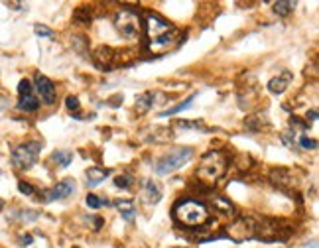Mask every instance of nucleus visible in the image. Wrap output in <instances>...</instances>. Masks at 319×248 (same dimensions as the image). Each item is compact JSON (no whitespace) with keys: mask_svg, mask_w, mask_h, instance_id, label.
Instances as JSON below:
<instances>
[{"mask_svg":"<svg viewBox=\"0 0 319 248\" xmlns=\"http://www.w3.org/2000/svg\"><path fill=\"white\" fill-rule=\"evenodd\" d=\"M195 97H197V93H193V95H191L189 99H185V101H183L182 105H176V107H172V109H168V111H164V113L160 114V116L164 118V116H172V114H178V113H182V111H187V109L191 107V103L195 101Z\"/></svg>","mask_w":319,"mask_h":248,"instance_id":"aec40b11","label":"nucleus"},{"mask_svg":"<svg viewBox=\"0 0 319 248\" xmlns=\"http://www.w3.org/2000/svg\"><path fill=\"white\" fill-rule=\"evenodd\" d=\"M213 203H215V207L219 209V213H225V215H230V213L234 211V207H232V203H230V201H227L225 197H215V199H213Z\"/></svg>","mask_w":319,"mask_h":248,"instance_id":"4be33fe9","label":"nucleus"},{"mask_svg":"<svg viewBox=\"0 0 319 248\" xmlns=\"http://www.w3.org/2000/svg\"><path fill=\"white\" fill-rule=\"evenodd\" d=\"M34 32H36L38 36H42V38H53V36H55L53 30H49L47 26H42V24H36V26H34Z\"/></svg>","mask_w":319,"mask_h":248,"instance_id":"bb28decb","label":"nucleus"},{"mask_svg":"<svg viewBox=\"0 0 319 248\" xmlns=\"http://www.w3.org/2000/svg\"><path fill=\"white\" fill-rule=\"evenodd\" d=\"M65 107H67L69 111H79V107H81V105H79V99H77V97H67V99H65Z\"/></svg>","mask_w":319,"mask_h":248,"instance_id":"7c9ffc66","label":"nucleus"},{"mask_svg":"<svg viewBox=\"0 0 319 248\" xmlns=\"http://www.w3.org/2000/svg\"><path fill=\"white\" fill-rule=\"evenodd\" d=\"M28 93H34V87H32V83L28 79H22L18 83V95L22 97V95H28Z\"/></svg>","mask_w":319,"mask_h":248,"instance_id":"c85d7f7f","label":"nucleus"},{"mask_svg":"<svg viewBox=\"0 0 319 248\" xmlns=\"http://www.w3.org/2000/svg\"><path fill=\"white\" fill-rule=\"evenodd\" d=\"M75 191H77L75 180L67 178V180L59 181L55 187H51V189L44 191V201L49 203V201H57V199H67V197H71Z\"/></svg>","mask_w":319,"mask_h":248,"instance_id":"1a4fd4ad","label":"nucleus"},{"mask_svg":"<svg viewBox=\"0 0 319 248\" xmlns=\"http://www.w3.org/2000/svg\"><path fill=\"white\" fill-rule=\"evenodd\" d=\"M2 207H4V201H2V199H0V211H2Z\"/></svg>","mask_w":319,"mask_h":248,"instance_id":"c9c22d12","label":"nucleus"},{"mask_svg":"<svg viewBox=\"0 0 319 248\" xmlns=\"http://www.w3.org/2000/svg\"><path fill=\"white\" fill-rule=\"evenodd\" d=\"M176 248H183V246H176Z\"/></svg>","mask_w":319,"mask_h":248,"instance_id":"e433bc0d","label":"nucleus"},{"mask_svg":"<svg viewBox=\"0 0 319 248\" xmlns=\"http://www.w3.org/2000/svg\"><path fill=\"white\" fill-rule=\"evenodd\" d=\"M154 93L152 91H146V93H142V95H138L136 97V113L138 114H144V113H148L150 109H152V105H154Z\"/></svg>","mask_w":319,"mask_h":248,"instance_id":"dca6fc26","label":"nucleus"},{"mask_svg":"<svg viewBox=\"0 0 319 248\" xmlns=\"http://www.w3.org/2000/svg\"><path fill=\"white\" fill-rule=\"evenodd\" d=\"M307 118H309V120H315V118H317V111H311V113H307Z\"/></svg>","mask_w":319,"mask_h":248,"instance_id":"72a5a7b5","label":"nucleus"},{"mask_svg":"<svg viewBox=\"0 0 319 248\" xmlns=\"http://www.w3.org/2000/svg\"><path fill=\"white\" fill-rule=\"evenodd\" d=\"M176 126H178V128H193V130H203V132H207V130H209L203 122H185V120H178V122H176Z\"/></svg>","mask_w":319,"mask_h":248,"instance_id":"b1692460","label":"nucleus"},{"mask_svg":"<svg viewBox=\"0 0 319 248\" xmlns=\"http://www.w3.org/2000/svg\"><path fill=\"white\" fill-rule=\"evenodd\" d=\"M75 20H77L79 24H89L91 22V10H89L87 6L77 8V12H75Z\"/></svg>","mask_w":319,"mask_h":248,"instance_id":"5701e85b","label":"nucleus"},{"mask_svg":"<svg viewBox=\"0 0 319 248\" xmlns=\"http://www.w3.org/2000/svg\"><path fill=\"white\" fill-rule=\"evenodd\" d=\"M180 42H182L180 32H178V30H170L168 34L160 36L158 40L148 42V49H150L154 55H164V53H168V51L176 49V47L180 45Z\"/></svg>","mask_w":319,"mask_h":248,"instance_id":"0eeeda50","label":"nucleus"},{"mask_svg":"<svg viewBox=\"0 0 319 248\" xmlns=\"http://www.w3.org/2000/svg\"><path fill=\"white\" fill-rule=\"evenodd\" d=\"M132 176H118L116 180H114V185L116 187H120V189H130L132 187Z\"/></svg>","mask_w":319,"mask_h":248,"instance_id":"a878e982","label":"nucleus"},{"mask_svg":"<svg viewBox=\"0 0 319 248\" xmlns=\"http://www.w3.org/2000/svg\"><path fill=\"white\" fill-rule=\"evenodd\" d=\"M114 53H116V51H114L113 47L101 45V47H97V51L93 53V59H95V63L101 69H109L114 61Z\"/></svg>","mask_w":319,"mask_h":248,"instance_id":"f8f14e48","label":"nucleus"},{"mask_svg":"<svg viewBox=\"0 0 319 248\" xmlns=\"http://www.w3.org/2000/svg\"><path fill=\"white\" fill-rule=\"evenodd\" d=\"M18 217H20L22 221H36V219H38L40 215H38L36 211H22V213H20Z\"/></svg>","mask_w":319,"mask_h":248,"instance_id":"2f4dec72","label":"nucleus"},{"mask_svg":"<svg viewBox=\"0 0 319 248\" xmlns=\"http://www.w3.org/2000/svg\"><path fill=\"white\" fill-rule=\"evenodd\" d=\"M87 185L89 187H99L103 181L107 180L109 176H111V170H105V168H97V166H93L87 170Z\"/></svg>","mask_w":319,"mask_h":248,"instance_id":"ddd939ff","label":"nucleus"},{"mask_svg":"<svg viewBox=\"0 0 319 248\" xmlns=\"http://www.w3.org/2000/svg\"><path fill=\"white\" fill-rule=\"evenodd\" d=\"M114 205H116V209L120 211V215H122V219L126 223H132L136 219V205H134V201H130V199H118Z\"/></svg>","mask_w":319,"mask_h":248,"instance_id":"4468645a","label":"nucleus"},{"mask_svg":"<svg viewBox=\"0 0 319 248\" xmlns=\"http://www.w3.org/2000/svg\"><path fill=\"white\" fill-rule=\"evenodd\" d=\"M34 85H36V91H38V95H40V99H42V103H44V105H53V103H55V95H57V91H55V85L47 79L46 75L36 73V77H34Z\"/></svg>","mask_w":319,"mask_h":248,"instance_id":"9d476101","label":"nucleus"},{"mask_svg":"<svg viewBox=\"0 0 319 248\" xmlns=\"http://www.w3.org/2000/svg\"><path fill=\"white\" fill-rule=\"evenodd\" d=\"M174 219L182 226L197 228V226H203L209 223L211 213H209L207 205H203L201 201L182 199V201H178L176 207H174Z\"/></svg>","mask_w":319,"mask_h":248,"instance_id":"f257e3e1","label":"nucleus"},{"mask_svg":"<svg viewBox=\"0 0 319 248\" xmlns=\"http://www.w3.org/2000/svg\"><path fill=\"white\" fill-rule=\"evenodd\" d=\"M292 79H294L292 71H282L278 77H274V79H270V81H268V91H270V93H274V95H282L284 91L290 87Z\"/></svg>","mask_w":319,"mask_h":248,"instance_id":"9b49d317","label":"nucleus"},{"mask_svg":"<svg viewBox=\"0 0 319 248\" xmlns=\"http://www.w3.org/2000/svg\"><path fill=\"white\" fill-rule=\"evenodd\" d=\"M227 232L234 242H243V240H249V238L256 236V223L252 221L251 217H238L227 228Z\"/></svg>","mask_w":319,"mask_h":248,"instance_id":"423d86ee","label":"nucleus"},{"mask_svg":"<svg viewBox=\"0 0 319 248\" xmlns=\"http://www.w3.org/2000/svg\"><path fill=\"white\" fill-rule=\"evenodd\" d=\"M227 166H228V161L223 152H219V150H209L205 156L201 158V161H199L197 178L203 181V183H207V185H211V183L219 181L225 176Z\"/></svg>","mask_w":319,"mask_h":248,"instance_id":"f03ea898","label":"nucleus"},{"mask_svg":"<svg viewBox=\"0 0 319 248\" xmlns=\"http://www.w3.org/2000/svg\"><path fill=\"white\" fill-rule=\"evenodd\" d=\"M299 146L305 148V150H315V148H317V140L307 138V136H301V138H299Z\"/></svg>","mask_w":319,"mask_h":248,"instance_id":"cd10ccee","label":"nucleus"},{"mask_svg":"<svg viewBox=\"0 0 319 248\" xmlns=\"http://www.w3.org/2000/svg\"><path fill=\"white\" fill-rule=\"evenodd\" d=\"M18 189H20V193H24V195H34L36 193V189L30 183H26V181H18Z\"/></svg>","mask_w":319,"mask_h":248,"instance_id":"c756f323","label":"nucleus"},{"mask_svg":"<svg viewBox=\"0 0 319 248\" xmlns=\"http://www.w3.org/2000/svg\"><path fill=\"white\" fill-rule=\"evenodd\" d=\"M18 240H20V244H22V246H30L34 238H32V234H22V236H20Z\"/></svg>","mask_w":319,"mask_h":248,"instance_id":"473e14b6","label":"nucleus"},{"mask_svg":"<svg viewBox=\"0 0 319 248\" xmlns=\"http://www.w3.org/2000/svg\"><path fill=\"white\" fill-rule=\"evenodd\" d=\"M142 26L146 28V36H148L150 42H152V40H158L160 36H164V34H168L170 30H174L172 24L168 22V20H164L158 14H154V12H148V14H146Z\"/></svg>","mask_w":319,"mask_h":248,"instance_id":"6e6552de","label":"nucleus"},{"mask_svg":"<svg viewBox=\"0 0 319 248\" xmlns=\"http://www.w3.org/2000/svg\"><path fill=\"white\" fill-rule=\"evenodd\" d=\"M51 159H53L57 166L67 168L69 163L73 161V154H71L69 150H57V152H53V154H51Z\"/></svg>","mask_w":319,"mask_h":248,"instance_id":"412c9836","label":"nucleus"},{"mask_svg":"<svg viewBox=\"0 0 319 248\" xmlns=\"http://www.w3.org/2000/svg\"><path fill=\"white\" fill-rule=\"evenodd\" d=\"M114 26L120 32V36L126 38V40L138 42L140 36H142V18H140V14H138L136 10L120 8L114 14Z\"/></svg>","mask_w":319,"mask_h":248,"instance_id":"20e7f679","label":"nucleus"},{"mask_svg":"<svg viewBox=\"0 0 319 248\" xmlns=\"http://www.w3.org/2000/svg\"><path fill=\"white\" fill-rule=\"evenodd\" d=\"M75 248H77V246H75Z\"/></svg>","mask_w":319,"mask_h":248,"instance_id":"4c0bfd02","label":"nucleus"},{"mask_svg":"<svg viewBox=\"0 0 319 248\" xmlns=\"http://www.w3.org/2000/svg\"><path fill=\"white\" fill-rule=\"evenodd\" d=\"M40 150H42V144L40 142H26L14 148L12 152V163L16 170H30L36 159L40 156Z\"/></svg>","mask_w":319,"mask_h":248,"instance_id":"39448f33","label":"nucleus"},{"mask_svg":"<svg viewBox=\"0 0 319 248\" xmlns=\"http://www.w3.org/2000/svg\"><path fill=\"white\" fill-rule=\"evenodd\" d=\"M191 158H193V148H189V146L174 148L156 161L154 172H156V176H170V174L178 172L180 168H183Z\"/></svg>","mask_w":319,"mask_h":248,"instance_id":"7ed1b4c3","label":"nucleus"},{"mask_svg":"<svg viewBox=\"0 0 319 248\" xmlns=\"http://www.w3.org/2000/svg\"><path fill=\"white\" fill-rule=\"evenodd\" d=\"M38 107H40V101L36 99L34 93L22 95L20 101H18V109H20V111H26V113H34V111H38Z\"/></svg>","mask_w":319,"mask_h":248,"instance_id":"a211bd4d","label":"nucleus"},{"mask_svg":"<svg viewBox=\"0 0 319 248\" xmlns=\"http://www.w3.org/2000/svg\"><path fill=\"white\" fill-rule=\"evenodd\" d=\"M296 8V2H290V0H280V2H274V12L278 16H288L292 14Z\"/></svg>","mask_w":319,"mask_h":248,"instance_id":"6ab92c4d","label":"nucleus"},{"mask_svg":"<svg viewBox=\"0 0 319 248\" xmlns=\"http://www.w3.org/2000/svg\"><path fill=\"white\" fill-rule=\"evenodd\" d=\"M144 197H146V201L152 205L160 203V199H162V189H160V185L156 181L148 180L144 183Z\"/></svg>","mask_w":319,"mask_h":248,"instance_id":"2eb2a0df","label":"nucleus"},{"mask_svg":"<svg viewBox=\"0 0 319 248\" xmlns=\"http://www.w3.org/2000/svg\"><path fill=\"white\" fill-rule=\"evenodd\" d=\"M307 248H317V242H309V244H307Z\"/></svg>","mask_w":319,"mask_h":248,"instance_id":"f704fd0d","label":"nucleus"},{"mask_svg":"<svg viewBox=\"0 0 319 248\" xmlns=\"http://www.w3.org/2000/svg\"><path fill=\"white\" fill-rule=\"evenodd\" d=\"M85 203H87V207H91V209H101L103 205H107V201H105V199H101L99 195L89 193V195H87V199H85Z\"/></svg>","mask_w":319,"mask_h":248,"instance_id":"393cba45","label":"nucleus"},{"mask_svg":"<svg viewBox=\"0 0 319 248\" xmlns=\"http://www.w3.org/2000/svg\"><path fill=\"white\" fill-rule=\"evenodd\" d=\"M270 180L280 185V187H286V185H294V178H292V172L290 170H274L270 174Z\"/></svg>","mask_w":319,"mask_h":248,"instance_id":"f3484780","label":"nucleus"}]
</instances>
